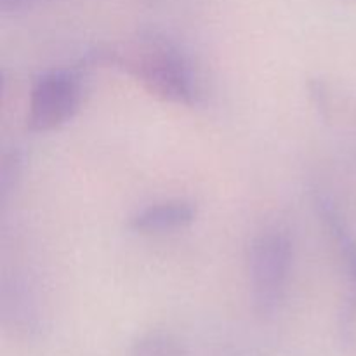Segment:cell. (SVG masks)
<instances>
[{
  "label": "cell",
  "instance_id": "cell-1",
  "mask_svg": "<svg viewBox=\"0 0 356 356\" xmlns=\"http://www.w3.org/2000/svg\"><path fill=\"white\" fill-rule=\"evenodd\" d=\"M83 65L124 70L148 92L169 103L184 106L197 103L198 82L191 61L176 42L156 31H145L125 47L89 52Z\"/></svg>",
  "mask_w": 356,
  "mask_h": 356
},
{
  "label": "cell",
  "instance_id": "cell-2",
  "mask_svg": "<svg viewBox=\"0 0 356 356\" xmlns=\"http://www.w3.org/2000/svg\"><path fill=\"white\" fill-rule=\"evenodd\" d=\"M292 240L282 229H266L249 249V282L254 309L259 316L277 315L287 292L292 268Z\"/></svg>",
  "mask_w": 356,
  "mask_h": 356
},
{
  "label": "cell",
  "instance_id": "cell-3",
  "mask_svg": "<svg viewBox=\"0 0 356 356\" xmlns=\"http://www.w3.org/2000/svg\"><path fill=\"white\" fill-rule=\"evenodd\" d=\"M82 79L79 72L58 68L45 72L31 87L28 127L49 132L72 120L82 103Z\"/></svg>",
  "mask_w": 356,
  "mask_h": 356
},
{
  "label": "cell",
  "instance_id": "cell-4",
  "mask_svg": "<svg viewBox=\"0 0 356 356\" xmlns=\"http://www.w3.org/2000/svg\"><path fill=\"white\" fill-rule=\"evenodd\" d=\"M197 218V209L186 200H169L148 205L129 219V228L141 235L169 233L190 226Z\"/></svg>",
  "mask_w": 356,
  "mask_h": 356
},
{
  "label": "cell",
  "instance_id": "cell-5",
  "mask_svg": "<svg viewBox=\"0 0 356 356\" xmlns=\"http://www.w3.org/2000/svg\"><path fill=\"white\" fill-rule=\"evenodd\" d=\"M315 207L318 211V216L322 218L323 225L327 226L330 235L336 238L341 256H343L344 264H346L348 273H350L353 285L356 287V238L353 236V233L350 232L343 214L336 207L332 198L323 193H316Z\"/></svg>",
  "mask_w": 356,
  "mask_h": 356
},
{
  "label": "cell",
  "instance_id": "cell-6",
  "mask_svg": "<svg viewBox=\"0 0 356 356\" xmlns=\"http://www.w3.org/2000/svg\"><path fill=\"white\" fill-rule=\"evenodd\" d=\"M131 356H188L183 344L162 330H149L134 341Z\"/></svg>",
  "mask_w": 356,
  "mask_h": 356
},
{
  "label": "cell",
  "instance_id": "cell-7",
  "mask_svg": "<svg viewBox=\"0 0 356 356\" xmlns=\"http://www.w3.org/2000/svg\"><path fill=\"white\" fill-rule=\"evenodd\" d=\"M21 170V159L17 153L6 155L2 160V172H0V188H2V197L9 193L14 181L17 179Z\"/></svg>",
  "mask_w": 356,
  "mask_h": 356
},
{
  "label": "cell",
  "instance_id": "cell-8",
  "mask_svg": "<svg viewBox=\"0 0 356 356\" xmlns=\"http://www.w3.org/2000/svg\"><path fill=\"white\" fill-rule=\"evenodd\" d=\"M42 2H47V0H0V13L3 16L6 14L23 13V10L31 9V7L38 6Z\"/></svg>",
  "mask_w": 356,
  "mask_h": 356
}]
</instances>
